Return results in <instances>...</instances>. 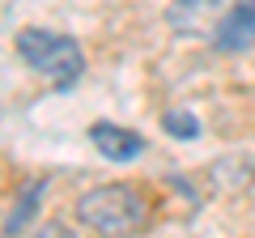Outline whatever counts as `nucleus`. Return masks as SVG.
I'll use <instances>...</instances> for the list:
<instances>
[{
	"label": "nucleus",
	"instance_id": "1",
	"mask_svg": "<svg viewBox=\"0 0 255 238\" xmlns=\"http://www.w3.org/2000/svg\"><path fill=\"white\" fill-rule=\"evenodd\" d=\"M13 51L17 60L30 68L34 77L51 81V90H73L77 81L85 77V47L77 43L73 34L51 26H26L13 34Z\"/></svg>",
	"mask_w": 255,
	"mask_h": 238
},
{
	"label": "nucleus",
	"instance_id": "2",
	"mask_svg": "<svg viewBox=\"0 0 255 238\" xmlns=\"http://www.w3.org/2000/svg\"><path fill=\"white\" fill-rule=\"evenodd\" d=\"M149 213H153L149 196L136 183H128V179L94 183L73 204V217L94 234H132V230H140L149 221Z\"/></svg>",
	"mask_w": 255,
	"mask_h": 238
},
{
	"label": "nucleus",
	"instance_id": "3",
	"mask_svg": "<svg viewBox=\"0 0 255 238\" xmlns=\"http://www.w3.org/2000/svg\"><path fill=\"white\" fill-rule=\"evenodd\" d=\"M230 4L234 0H170L166 4V30L174 38H187V43H209Z\"/></svg>",
	"mask_w": 255,
	"mask_h": 238
},
{
	"label": "nucleus",
	"instance_id": "4",
	"mask_svg": "<svg viewBox=\"0 0 255 238\" xmlns=\"http://www.w3.org/2000/svg\"><path fill=\"white\" fill-rule=\"evenodd\" d=\"M90 145L98 149V157H107L111 166H128L136 162L149 149V140L136 128H124V123H111V119H94L90 123Z\"/></svg>",
	"mask_w": 255,
	"mask_h": 238
},
{
	"label": "nucleus",
	"instance_id": "5",
	"mask_svg": "<svg viewBox=\"0 0 255 238\" xmlns=\"http://www.w3.org/2000/svg\"><path fill=\"white\" fill-rule=\"evenodd\" d=\"M213 51L221 55H243L255 47V0H234L226 9V17H221L217 34L209 38Z\"/></svg>",
	"mask_w": 255,
	"mask_h": 238
},
{
	"label": "nucleus",
	"instance_id": "6",
	"mask_svg": "<svg viewBox=\"0 0 255 238\" xmlns=\"http://www.w3.org/2000/svg\"><path fill=\"white\" fill-rule=\"evenodd\" d=\"M47 179H30V183L17 187V196H13V209L4 213V234H21V230L34 221V213L43 209V196H47Z\"/></svg>",
	"mask_w": 255,
	"mask_h": 238
},
{
	"label": "nucleus",
	"instance_id": "7",
	"mask_svg": "<svg viewBox=\"0 0 255 238\" xmlns=\"http://www.w3.org/2000/svg\"><path fill=\"white\" fill-rule=\"evenodd\" d=\"M162 132L170 140H196L200 136V119L187 107H170V111H162Z\"/></svg>",
	"mask_w": 255,
	"mask_h": 238
}]
</instances>
